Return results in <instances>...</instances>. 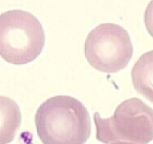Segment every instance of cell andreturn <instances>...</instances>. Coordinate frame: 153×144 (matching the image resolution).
<instances>
[{
  "label": "cell",
  "mask_w": 153,
  "mask_h": 144,
  "mask_svg": "<svg viewBox=\"0 0 153 144\" xmlns=\"http://www.w3.org/2000/svg\"><path fill=\"white\" fill-rule=\"evenodd\" d=\"M37 133L43 144H85L91 133L86 107L66 95L48 98L35 115Z\"/></svg>",
  "instance_id": "1"
},
{
  "label": "cell",
  "mask_w": 153,
  "mask_h": 144,
  "mask_svg": "<svg viewBox=\"0 0 153 144\" xmlns=\"http://www.w3.org/2000/svg\"><path fill=\"white\" fill-rule=\"evenodd\" d=\"M45 35L40 21L23 10L0 15V56L14 65L34 61L45 47Z\"/></svg>",
  "instance_id": "2"
},
{
  "label": "cell",
  "mask_w": 153,
  "mask_h": 144,
  "mask_svg": "<svg viewBox=\"0 0 153 144\" xmlns=\"http://www.w3.org/2000/svg\"><path fill=\"white\" fill-rule=\"evenodd\" d=\"M94 121L96 139L104 144H148L153 140V109L137 98L120 103L108 119H102L96 112Z\"/></svg>",
  "instance_id": "3"
},
{
  "label": "cell",
  "mask_w": 153,
  "mask_h": 144,
  "mask_svg": "<svg viewBox=\"0 0 153 144\" xmlns=\"http://www.w3.org/2000/svg\"><path fill=\"white\" fill-rule=\"evenodd\" d=\"M85 56L95 69L116 73L124 69L131 61L134 47L129 32L115 23H102L87 36Z\"/></svg>",
  "instance_id": "4"
},
{
  "label": "cell",
  "mask_w": 153,
  "mask_h": 144,
  "mask_svg": "<svg viewBox=\"0 0 153 144\" xmlns=\"http://www.w3.org/2000/svg\"><path fill=\"white\" fill-rule=\"evenodd\" d=\"M22 123V113L16 102L0 96V144L13 141Z\"/></svg>",
  "instance_id": "5"
},
{
  "label": "cell",
  "mask_w": 153,
  "mask_h": 144,
  "mask_svg": "<svg viewBox=\"0 0 153 144\" xmlns=\"http://www.w3.org/2000/svg\"><path fill=\"white\" fill-rule=\"evenodd\" d=\"M131 77L137 93L153 103V50L138 59L132 69Z\"/></svg>",
  "instance_id": "6"
},
{
  "label": "cell",
  "mask_w": 153,
  "mask_h": 144,
  "mask_svg": "<svg viewBox=\"0 0 153 144\" xmlns=\"http://www.w3.org/2000/svg\"><path fill=\"white\" fill-rule=\"evenodd\" d=\"M144 20L146 28L153 38V1L149 3L145 9Z\"/></svg>",
  "instance_id": "7"
},
{
  "label": "cell",
  "mask_w": 153,
  "mask_h": 144,
  "mask_svg": "<svg viewBox=\"0 0 153 144\" xmlns=\"http://www.w3.org/2000/svg\"><path fill=\"white\" fill-rule=\"evenodd\" d=\"M110 144H134L132 143H128V142H114Z\"/></svg>",
  "instance_id": "8"
}]
</instances>
